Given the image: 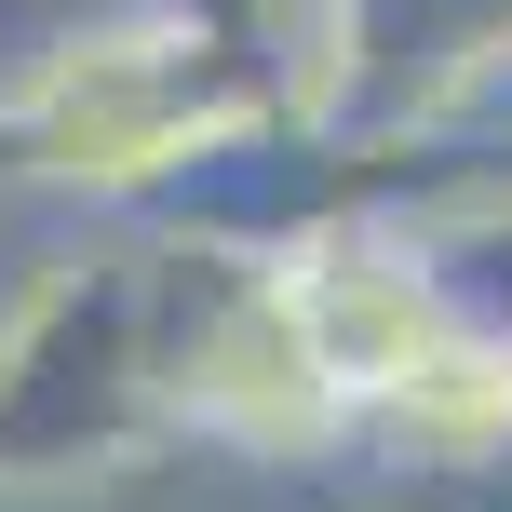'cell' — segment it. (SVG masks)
Here are the masks:
<instances>
[{
  "mask_svg": "<svg viewBox=\"0 0 512 512\" xmlns=\"http://www.w3.org/2000/svg\"><path fill=\"white\" fill-rule=\"evenodd\" d=\"M283 297H297V337H310V364H324V391H337L351 418L378 405V391H405L418 364L459 337L445 283L418 270L405 243H364V230H337V243L283 256Z\"/></svg>",
  "mask_w": 512,
  "mask_h": 512,
  "instance_id": "1",
  "label": "cell"
},
{
  "mask_svg": "<svg viewBox=\"0 0 512 512\" xmlns=\"http://www.w3.org/2000/svg\"><path fill=\"white\" fill-rule=\"evenodd\" d=\"M364 418H378L405 459H445V472H459V459H486V445H512V351L459 324V337H445V351L418 364L405 391H378Z\"/></svg>",
  "mask_w": 512,
  "mask_h": 512,
  "instance_id": "2",
  "label": "cell"
}]
</instances>
